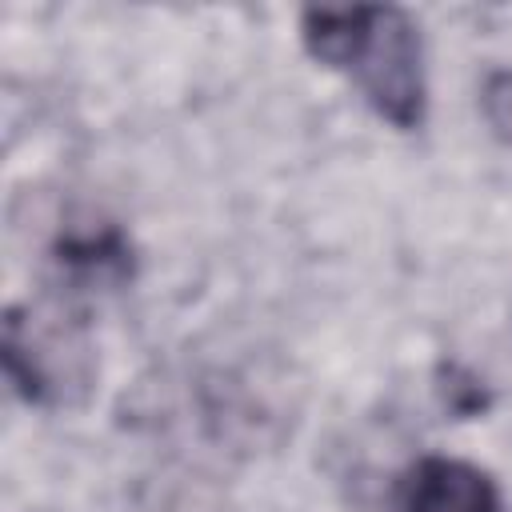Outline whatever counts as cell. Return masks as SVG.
Listing matches in <instances>:
<instances>
[{
	"label": "cell",
	"instance_id": "obj_2",
	"mask_svg": "<svg viewBox=\"0 0 512 512\" xmlns=\"http://www.w3.org/2000/svg\"><path fill=\"white\" fill-rule=\"evenodd\" d=\"M4 364L16 392L32 404H64L88 388L92 356L64 312L16 308L4 324Z\"/></svg>",
	"mask_w": 512,
	"mask_h": 512
},
{
	"label": "cell",
	"instance_id": "obj_4",
	"mask_svg": "<svg viewBox=\"0 0 512 512\" xmlns=\"http://www.w3.org/2000/svg\"><path fill=\"white\" fill-rule=\"evenodd\" d=\"M480 108H484V120H488L492 136L512 144V68H500V72H492L484 80Z\"/></svg>",
	"mask_w": 512,
	"mask_h": 512
},
{
	"label": "cell",
	"instance_id": "obj_3",
	"mask_svg": "<svg viewBox=\"0 0 512 512\" xmlns=\"http://www.w3.org/2000/svg\"><path fill=\"white\" fill-rule=\"evenodd\" d=\"M492 480L452 456H424L404 480V512H496Z\"/></svg>",
	"mask_w": 512,
	"mask_h": 512
},
{
	"label": "cell",
	"instance_id": "obj_1",
	"mask_svg": "<svg viewBox=\"0 0 512 512\" xmlns=\"http://www.w3.org/2000/svg\"><path fill=\"white\" fill-rule=\"evenodd\" d=\"M304 44L328 68L356 72L368 104L396 128L424 120V48L400 8H308Z\"/></svg>",
	"mask_w": 512,
	"mask_h": 512
}]
</instances>
